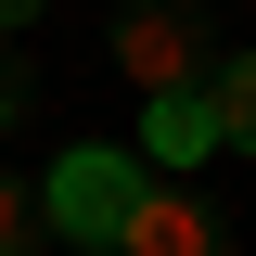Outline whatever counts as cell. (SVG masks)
Segmentation results:
<instances>
[{"mask_svg": "<svg viewBox=\"0 0 256 256\" xmlns=\"http://www.w3.org/2000/svg\"><path fill=\"white\" fill-rule=\"evenodd\" d=\"M0 26H38V0H0Z\"/></svg>", "mask_w": 256, "mask_h": 256, "instance_id": "ba28073f", "label": "cell"}, {"mask_svg": "<svg viewBox=\"0 0 256 256\" xmlns=\"http://www.w3.org/2000/svg\"><path fill=\"white\" fill-rule=\"evenodd\" d=\"M205 64H218L205 0H128L116 13V77L128 90H205Z\"/></svg>", "mask_w": 256, "mask_h": 256, "instance_id": "7a4b0ae2", "label": "cell"}, {"mask_svg": "<svg viewBox=\"0 0 256 256\" xmlns=\"http://www.w3.org/2000/svg\"><path fill=\"white\" fill-rule=\"evenodd\" d=\"M230 205H205L192 180H141V218H128V244L116 256H230Z\"/></svg>", "mask_w": 256, "mask_h": 256, "instance_id": "3957f363", "label": "cell"}, {"mask_svg": "<svg viewBox=\"0 0 256 256\" xmlns=\"http://www.w3.org/2000/svg\"><path fill=\"white\" fill-rule=\"evenodd\" d=\"M141 180H154L141 154H102V141H77V154L38 180V218H52L64 244H102V256H116V244H128V218H141Z\"/></svg>", "mask_w": 256, "mask_h": 256, "instance_id": "6da1fadb", "label": "cell"}, {"mask_svg": "<svg viewBox=\"0 0 256 256\" xmlns=\"http://www.w3.org/2000/svg\"><path fill=\"white\" fill-rule=\"evenodd\" d=\"M52 244V218H38V192L26 180H0V256H38Z\"/></svg>", "mask_w": 256, "mask_h": 256, "instance_id": "8992f818", "label": "cell"}, {"mask_svg": "<svg viewBox=\"0 0 256 256\" xmlns=\"http://www.w3.org/2000/svg\"><path fill=\"white\" fill-rule=\"evenodd\" d=\"M205 154H218V102L205 90H141V166L154 180H192Z\"/></svg>", "mask_w": 256, "mask_h": 256, "instance_id": "277c9868", "label": "cell"}, {"mask_svg": "<svg viewBox=\"0 0 256 256\" xmlns=\"http://www.w3.org/2000/svg\"><path fill=\"white\" fill-rule=\"evenodd\" d=\"M205 102H218V141H230V154H256V52H218V64H205Z\"/></svg>", "mask_w": 256, "mask_h": 256, "instance_id": "5b68a950", "label": "cell"}, {"mask_svg": "<svg viewBox=\"0 0 256 256\" xmlns=\"http://www.w3.org/2000/svg\"><path fill=\"white\" fill-rule=\"evenodd\" d=\"M26 102H38V90H26V64H13V52H0V128H13V116H26Z\"/></svg>", "mask_w": 256, "mask_h": 256, "instance_id": "52a82bcc", "label": "cell"}]
</instances>
